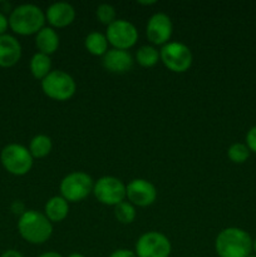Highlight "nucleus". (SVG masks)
Instances as JSON below:
<instances>
[{"mask_svg":"<svg viewBox=\"0 0 256 257\" xmlns=\"http://www.w3.org/2000/svg\"><path fill=\"white\" fill-rule=\"evenodd\" d=\"M29 68L30 73H32V75L35 79L43 80L53 70L50 55L37 52L33 55L32 59H30Z\"/></svg>","mask_w":256,"mask_h":257,"instance_id":"6ab92c4d","label":"nucleus"},{"mask_svg":"<svg viewBox=\"0 0 256 257\" xmlns=\"http://www.w3.org/2000/svg\"><path fill=\"white\" fill-rule=\"evenodd\" d=\"M105 37L113 48L128 50L137 43L138 30L133 23L125 19H117L107 27Z\"/></svg>","mask_w":256,"mask_h":257,"instance_id":"9d476101","label":"nucleus"},{"mask_svg":"<svg viewBox=\"0 0 256 257\" xmlns=\"http://www.w3.org/2000/svg\"><path fill=\"white\" fill-rule=\"evenodd\" d=\"M52 138L47 135H37L32 138L29 143V152L33 158H44L52 152Z\"/></svg>","mask_w":256,"mask_h":257,"instance_id":"aec40b11","label":"nucleus"},{"mask_svg":"<svg viewBox=\"0 0 256 257\" xmlns=\"http://www.w3.org/2000/svg\"><path fill=\"white\" fill-rule=\"evenodd\" d=\"M160 60V50L155 45H142L136 53V62L143 68H152Z\"/></svg>","mask_w":256,"mask_h":257,"instance_id":"412c9836","label":"nucleus"},{"mask_svg":"<svg viewBox=\"0 0 256 257\" xmlns=\"http://www.w3.org/2000/svg\"><path fill=\"white\" fill-rule=\"evenodd\" d=\"M18 231L27 242L42 245L53 235V223L48 220L44 212L28 210L18 221Z\"/></svg>","mask_w":256,"mask_h":257,"instance_id":"f03ea898","label":"nucleus"},{"mask_svg":"<svg viewBox=\"0 0 256 257\" xmlns=\"http://www.w3.org/2000/svg\"><path fill=\"white\" fill-rule=\"evenodd\" d=\"M68 257H85L84 255H82V253H78V252H73V253H70L69 256Z\"/></svg>","mask_w":256,"mask_h":257,"instance_id":"7c9ffc66","label":"nucleus"},{"mask_svg":"<svg viewBox=\"0 0 256 257\" xmlns=\"http://www.w3.org/2000/svg\"><path fill=\"white\" fill-rule=\"evenodd\" d=\"M250 150L246 146V143H233L228 147L227 150V157L233 163H243L248 160L250 157Z\"/></svg>","mask_w":256,"mask_h":257,"instance_id":"5701e85b","label":"nucleus"},{"mask_svg":"<svg viewBox=\"0 0 256 257\" xmlns=\"http://www.w3.org/2000/svg\"><path fill=\"white\" fill-rule=\"evenodd\" d=\"M59 34L52 27H44L35 34V47L38 52L50 55L59 48Z\"/></svg>","mask_w":256,"mask_h":257,"instance_id":"dca6fc26","label":"nucleus"},{"mask_svg":"<svg viewBox=\"0 0 256 257\" xmlns=\"http://www.w3.org/2000/svg\"><path fill=\"white\" fill-rule=\"evenodd\" d=\"M138 4H141V5H155L156 3V0H148V2H143V0H138Z\"/></svg>","mask_w":256,"mask_h":257,"instance_id":"c756f323","label":"nucleus"},{"mask_svg":"<svg viewBox=\"0 0 256 257\" xmlns=\"http://www.w3.org/2000/svg\"><path fill=\"white\" fill-rule=\"evenodd\" d=\"M113 212H114V217L117 218V221H119L120 223H124V225L132 223L136 220V216H137L136 207L132 203L128 202L127 200L114 206Z\"/></svg>","mask_w":256,"mask_h":257,"instance_id":"4be33fe9","label":"nucleus"},{"mask_svg":"<svg viewBox=\"0 0 256 257\" xmlns=\"http://www.w3.org/2000/svg\"><path fill=\"white\" fill-rule=\"evenodd\" d=\"M94 181L83 171H73L63 177L59 183L60 196L68 202H79L93 192Z\"/></svg>","mask_w":256,"mask_h":257,"instance_id":"39448f33","label":"nucleus"},{"mask_svg":"<svg viewBox=\"0 0 256 257\" xmlns=\"http://www.w3.org/2000/svg\"><path fill=\"white\" fill-rule=\"evenodd\" d=\"M160 60L171 72L185 73L192 65L193 55L185 43L168 42L161 48Z\"/></svg>","mask_w":256,"mask_h":257,"instance_id":"0eeeda50","label":"nucleus"},{"mask_svg":"<svg viewBox=\"0 0 256 257\" xmlns=\"http://www.w3.org/2000/svg\"><path fill=\"white\" fill-rule=\"evenodd\" d=\"M69 213V202L62 196H53L45 202L44 215L52 223L62 222Z\"/></svg>","mask_w":256,"mask_h":257,"instance_id":"f3484780","label":"nucleus"},{"mask_svg":"<svg viewBox=\"0 0 256 257\" xmlns=\"http://www.w3.org/2000/svg\"><path fill=\"white\" fill-rule=\"evenodd\" d=\"M74 7L68 2H55L45 10V20L52 28H65L75 19Z\"/></svg>","mask_w":256,"mask_h":257,"instance_id":"ddd939ff","label":"nucleus"},{"mask_svg":"<svg viewBox=\"0 0 256 257\" xmlns=\"http://www.w3.org/2000/svg\"><path fill=\"white\" fill-rule=\"evenodd\" d=\"M252 251L255 252V255H256V238L255 240H252Z\"/></svg>","mask_w":256,"mask_h":257,"instance_id":"2f4dec72","label":"nucleus"},{"mask_svg":"<svg viewBox=\"0 0 256 257\" xmlns=\"http://www.w3.org/2000/svg\"><path fill=\"white\" fill-rule=\"evenodd\" d=\"M45 12L35 4H22L15 7L9 15V27L17 34H37L45 27Z\"/></svg>","mask_w":256,"mask_h":257,"instance_id":"7ed1b4c3","label":"nucleus"},{"mask_svg":"<svg viewBox=\"0 0 256 257\" xmlns=\"http://www.w3.org/2000/svg\"><path fill=\"white\" fill-rule=\"evenodd\" d=\"M247 257H256V255H255V253H251V255H248Z\"/></svg>","mask_w":256,"mask_h":257,"instance_id":"473e14b6","label":"nucleus"},{"mask_svg":"<svg viewBox=\"0 0 256 257\" xmlns=\"http://www.w3.org/2000/svg\"><path fill=\"white\" fill-rule=\"evenodd\" d=\"M215 251L218 257H247L252 253V238L242 228H223L216 236Z\"/></svg>","mask_w":256,"mask_h":257,"instance_id":"f257e3e1","label":"nucleus"},{"mask_svg":"<svg viewBox=\"0 0 256 257\" xmlns=\"http://www.w3.org/2000/svg\"><path fill=\"white\" fill-rule=\"evenodd\" d=\"M38 257H63L60 253L55 252V251H48V252H44L42 253V255H39Z\"/></svg>","mask_w":256,"mask_h":257,"instance_id":"c85d7f7f","label":"nucleus"},{"mask_svg":"<svg viewBox=\"0 0 256 257\" xmlns=\"http://www.w3.org/2000/svg\"><path fill=\"white\" fill-rule=\"evenodd\" d=\"M173 33V24L166 13H155L146 25V35L153 45H165L170 42Z\"/></svg>","mask_w":256,"mask_h":257,"instance_id":"f8f14e48","label":"nucleus"},{"mask_svg":"<svg viewBox=\"0 0 256 257\" xmlns=\"http://www.w3.org/2000/svg\"><path fill=\"white\" fill-rule=\"evenodd\" d=\"M40 85L48 98L59 102L70 99L77 90L74 78L62 69H53L44 79L40 80Z\"/></svg>","mask_w":256,"mask_h":257,"instance_id":"20e7f679","label":"nucleus"},{"mask_svg":"<svg viewBox=\"0 0 256 257\" xmlns=\"http://www.w3.org/2000/svg\"><path fill=\"white\" fill-rule=\"evenodd\" d=\"M108 257H137L135 251L128 250V248H118L114 250Z\"/></svg>","mask_w":256,"mask_h":257,"instance_id":"a878e982","label":"nucleus"},{"mask_svg":"<svg viewBox=\"0 0 256 257\" xmlns=\"http://www.w3.org/2000/svg\"><path fill=\"white\" fill-rule=\"evenodd\" d=\"M22 57L19 40L10 34L0 35V67L9 68L17 64Z\"/></svg>","mask_w":256,"mask_h":257,"instance_id":"2eb2a0df","label":"nucleus"},{"mask_svg":"<svg viewBox=\"0 0 256 257\" xmlns=\"http://www.w3.org/2000/svg\"><path fill=\"white\" fill-rule=\"evenodd\" d=\"M95 15H97V19L99 20L102 24L104 25H110L114 20H117V13H115V8L112 4H108V3H102L97 7L95 10Z\"/></svg>","mask_w":256,"mask_h":257,"instance_id":"b1692460","label":"nucleus"},{"mask_svg":"<svg viewBox=\"0 0 256 257\" xmlns=\"http://www.w3.org/2000/svg\"><path fill=\"white\" fill-rule=\"evenodd\" d=\"M92 193L102 205L114 207L125 200V185L114 176H103L94 182Z\"/></svg>","mask_w":256,"mask_h":257,"instance_id":"1a4fd4ad","label":"nucleus"},{"mask_svg":"<svg viewBox=\"0 0 256 257\" xmlns=\"http://www.w3.org/2000/svg\"><path fill=\"white\" fill-rule=\"evenodd\" d=\"M108 39L103 33L93 30L88 33L87 37L84 38V47L92 55L95 57H103L108 50Z\"/></svg>","mask_w":256,"mask_h":257,"instance_id":"a211bd4d","label":"nucleus"},{"mask_svg":"<svg viewBox=\"0 0 256 257\" xmlns=\"http://www.w3.org/2000/svg\"><path fill=\"white\" fill-rule=\"evenodd\" d=\"M246 146L250 152L256 153V125L251 127L246 133Z\"/></svg>","mask_w":256,"mask_h":257,"instance_id":"393cba45","label":"nucleus"},{"mask_svg":"<svg viewBox=\"0 0 256 257\" xmlns=\"http://www.w3.org/2000/svg\"><path fill=\"white\" fill-rule=\"evenodd\" d=\"M157 198V188L151 181L135 178L125 185V200L138 207H148Z\"/></svg>","mask_w":256,"mask_h":257,"instance_id":"9b49d317","label":"nucleus"},{"mask_svg":"<svg viewBox=\"0 0 256 257\" xmlns=\"http://www.w3.org/2000/svg\"><path fill=\"white\" fill-rule=\"evenodd\" d=\"M135 59L128 50L110 48L102 57V65L110 73L123 74L132 69Z\"/></svg>","mask_w":256,"mask_h":257,"instance_id":"4468645a","label":"nucleus"},{"mask_svg":"<svg viewBox=\"0 0 256 257\" xmlns=\"http://www.w3.org/2000/svg\"><path fill=\"white\" fill-rule=\"evenodd\" d=\"M8 27H9V18L5 17L4 13L0 12V35L5 34Z\"/></svg>","mask_w":256,"mask_h":257,"instance_id":"bb28decb","label":"nucleus"},{"mask_svg":"<svg viewBox=\"0 0 256 257\" xmlns=\"http://www.w3.org/2000/svg\"><path fill=\"white\" fill-rule=\"evenodd\" d=\"M0 257H24V255H23L22 252H20V251H18V250H7V251H4V252L2 253V256Z\"/></svg>","mask_w":256,"mask_h":257,"instance_id":"cd10ccee","label":"nucleus"},{"mask_svg":"<svg viewBox=\"0 0 256 257\" xmlns=\"http://www.w3.org/2000/svg\"><path fill=\"white\" fill-rule=\"evenodd\" d=\"M34 158L30 155L29 148L19 143H10L2 150L0 161L5 170L15 176H24L32 170Z\"/></svg>","mask_w":256,"mask_h":257,"instance_id":"423d86ee","label":"nucleus"},{"mask_svg":"<svg viewBox=\"0 0 256 257\" xmlns=\"http://www.w3.org/2000/svg\"><path fill=\"white\" fill-rule=\"evenodd\" d=\"M171 251L170 238L158 231H148L141 235L135 246L137 257H170Z\"/></svg>","mask_w":256,"mask_h":257,"instance_id":"6e6552de","label":"nucleus"}]
</instances>
